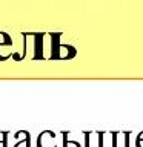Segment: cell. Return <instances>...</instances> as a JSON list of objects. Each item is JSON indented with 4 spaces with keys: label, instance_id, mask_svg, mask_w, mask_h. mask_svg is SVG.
Segmentation results:
<instances>
[{
    "label": "cell",
    "instance_id": "8",
    "mask_svg": "<svg viewBox=\"0 0 143 147\" xmlns=\"http://www.w3.org/2000/svg\"><path fill=\"white\" fill-rule=\"evenodd\" d=\"M136 141H142V142H143V130H142V132H140V133H138V135H137Z\"/></svg>",
    "mask_w": 143,
    "mask_h": 147
},
{
    "label": "cell",
    "instance_id": "2",
    "mask_svg": "<svg viewBox=\"0 0 143 147\" xmlns=\"http://www.w3.org/2000/svg\"><path fill=\"white\" fill-rule=\"evenodd\" d=\"M76 54H77V51L74 46L60 43L59 49H57V54H55V60H69V58L76 57Z\"/></svg>",
    "mask_w": 143,
    "mask_h": 147
},
{
    "label": "cell",
    "instance_id": "6",
    "mask_svg": "<svg viewBox=\"0 0 143 147\" xmlns=\"http://www.w3.org/2000/svg\"><path fill=\"white\" fill-rule=\"evenodd\" d=\"M3 46H12V38L6 32H0V48Z\"/></svg>",
    "mask_w": 143,
    "mask_h": 147
},
{
    "label": "cell",
    "instance_id": "4",
    "mask_svg": "<svg viewBox=\"0 0 143 147\" xmlns=\"http://www.w3.org/2000/svg\"><path fill=\"white\" fill-rule=\"evenodd\" d=\"M14 138H18V136H23L22 141H18L14 147H31V135L28 130H18L16 132V135H12Z\"/></svg>",
    "mask_w": 143,
    "mask_h": 147
},
{
    "label": "cell",
    "instance_id": "3",
    "mask_svg": "<svg viewBox=\"0 0 143 147\" xmlns=\"http://www.w3.org/2000/svg\"><path fill=\"white\" fill-rule=\"evenodd\" d=\"M43 40H45V34H34V55H32V60H42L45 57Z\"/></svg>",
    "mask_w": 143,
    "mask_h": 147
},
{
    "label": "cell",
    "instance_id": "9",
    "mask_svg": "<svg viewBox=\"0 0 143 147\" xmlns=\"http://www.w3.org/2000/svg\"><path fill=\"white\" fill-rule=\"evenodd\" d=\"M136 147H143V144L142 142H136Z\"/></svg>",
    "mask_w": 143,
    "mask_h": 147
},
{
    "label": "cell",
    "instance_id": "1",
    "mask_svg": "<svg viewBox=\"0 0 143 147\" xmlns=\"http://www.w3.org/2000/svg\"><path fill=\"white\" fill-rule=\"evenodd\" d=\"M55 133L52 130H43L37 136V147H57Z\"/></svg>",
    "mask_w": 143,
    "mask_h": 147
},
{
    "label": "cell",
    "instance_id": "5",
    "mask_svg": "<svg viewBox=\"0 0 143 147\" xmlns=\"http://www.w3.org/2000/svg\"><path fill=\"white\" fill-rule=\"evenodd\" d=\"M68 135H69V132H62V138H63V147H82L80 146V142H77V141H68Z\"/></svg>",
    "mask_w": 143,
    "mask_h": 147
},
{
    "label": "cell",
    "instance_id": "7",
    "mask_svg": "<svg viewBox=\"0 0 143 147\" xmlns=\"http://www.w3.org/2000/svg\"><path fill=\"white\" fill-rule=\"evenodd\" d=\"M0 146L2 147L8 146V132H0Z\"/></svg>",
    "mask_w": 143,
    "mask_h": 147
}]
</instances>
